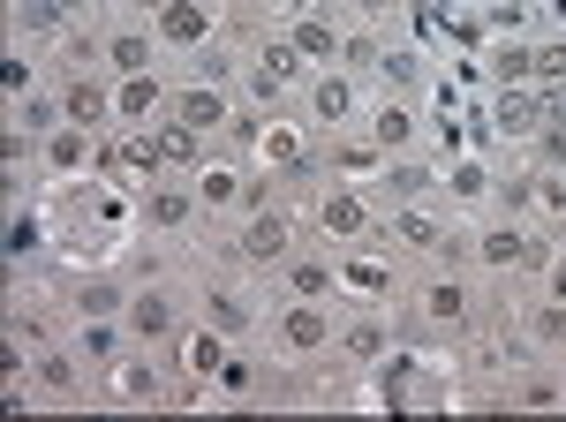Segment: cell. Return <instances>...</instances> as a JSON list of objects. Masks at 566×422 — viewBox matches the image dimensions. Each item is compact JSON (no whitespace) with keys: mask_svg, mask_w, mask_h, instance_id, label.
<instances>
[{"mask_svg":"<svg viewBox=\"0 0 566 422\" xmlns=\"http://www.w3.org/2000/svg\"><path fill=\"white\" fill-rule=\"evenodd\" d=\"M333 333H340V317H333V302H280L272 309V355L287 362V370H303V362H317L325 347H333Z\"/></svg>","mask_w":566,"mask_h":422,"instance_id":"1","label":"cell"},{"mask_svg":"<svg viewBox=\"0 0 566 422\" xmlns=\"http://www.w3.org/2000/svg\"><path fill=\"white\" fill-rule=\"evenodd\" d=\"M295 256V219L280 204H258L242 211V234H234V264L242 272H272V264H287Z\"/></svg>","mask_w":566,"mask_h":422,"instance_id":"2","label":"cell"},{"mask_svg":"<svg viewBox=\"0 0 566 422\" xmlns=\"http://www.w3.org/2000/svg\"><path fill=\"white\" fill-rule=\"evenodd\" d=\"M219 0H167L159 15H151V31H159V53H205L219 39Z\"/></svg>","mask_w":566,"mask_h":422,"instance_id":"3","label":"cell"},{"mask_svg":"<svg viewBox=\"0 0 566 422\" xmlns=\"http://www.w3.org/2000/svg\"><path fill=\"white\" fill-rule=\"evenodd\" d=\"M136 347H175L181 339V295L175 287H129V309H122Z\"/></svg>","mask_w":566,"mask_h":422,"instance_id":"4","label":"cell"},{"mask_svg":"<svg viewBox=\"0 0 566 422\" xmlns=\"http://www.w3.org/2000/svg\"><path fill=\"white\" fill-rule=\"evenodd\" d=\"M317 226H325L340 250L370 242V234H378V219H370V197H363V181H333V189L317 197Z\"/></svg>","mask_w":566,"mask_h":422,"instance_id":"5","label":"cell"},{"mask_svg":"<svg viewBox=\"0 0 566 422\" xmlns=\"http://www.w3.org/2000/svg\"><path fill=\"white\" fill-rule=\"evenodd\" d=\"M98 61H106L114 84H122V76H151V61H159V31H144V23H114V31L98 39Z\"/></svg>","mask_w":566,"mask_h":422,"instance_id":"6","label":"cell"},{"mask_svg":"<svg viewBox=\"0 0 566 422\" xmlns=\"http://www.w3.org/2000/svg\"><path fill=\"white\" fill-rule=\"evenodd\" d=\"M205 325H219L227 339L258 333V295H250V279H205Z\"/></svg>","mask_w":566,"mask_h":422,"instance_id":"7","label":"cell"},{"mask_svg":"<svg viewBox=\"0 0 566 422\" xmlns=\"http://www.w3.org/2000/svg\"><path fill=\"white\" fill-rule=\"evenodd\" d=\"M219 362H227V333H219V325H181V339H175V370L181 378L205 392V384L219 378Z\"/></svg>","mask_w":566,"mask_h":422,"instance_id":"8","label":"cell"},{"mask_svg":"<svg viewBox=\"0 0 566 422\" xmlns=\"http://www.w3.org/2000/svg\"><path fill=\"white\" fill-rule=\"evenodd\" d=\"M416 317H423L431 333H469V325H476V295H469V279H431L423 302H416Z\"/></svg>","mask_w":566,"mask_h":422,"instance_id":"9","label":"cell"},{"mask_svg":"<svg viewBox=\"0 0 566 422\" xmlns=\"http://www.w3.org/2000/svg\"><path fill=\"white\" fill-rule=\"evenodd\" d=\"M167 114H175L189 136H219V128L234 122V106H227V84H181Z\"/></svg>","mask_w":566,"mask_h":422,"instance_id":"10","label":"cell"},{"mask_svg":"<svg viewBox=\"0 0 566 422\" xmlns=\"http://www.w3.org/2000/svg\"><path fill=\"white\" fill-rule=\"evenodd\" d=\"M544 91L536 84H514V91H499V106H491V136H506V144H528L536 128H544Z\"/></svg>","mask_w":566,"mask_h":422,"instance_id":"11","label":"cell"},{"mask_svg":"<svg viewBox=\"0 0 566 422\" xmlns=\"http://www.w3.org/2000/svg\"><path fill=\"white\" fill-rule=\"evenodd\" d=\"M197 211H205V197H197V189H175V181H159V189H151V181H144V204H136V219H144L151 234H181Z\"/></svg>","mask_w":566,"mask_h":422,"instance_id":"12","label":"cell"},{"mask_svg":"<svg viewBox=\"0 0 566 422\" xmlns=\"http://www.w3.org/2000/svg\"><path fill=\"white\" fill-rule=\"evenodd\" d=\"M91 136H98V128H76V122H61L53 136H45V159H39V167H45L53 189H69V181L91 167Z\"/></svg>","mask_w":566,"mask_h":422,"instance_id":"13","label":"cell"},{"mask_svg":"<svg viewBox=\"0 0 566 422\" xmlns=\"http://www.w3.org/2000/svg\"><path fill=\"white\" fill-rule=\"evenodd\" d=\"M416 128H423V122H416V106H408V98H378V106L363 114V136H370L386 159H400V151L416 144Z\"/></svg>","mask_w":566,"mask_h":422,"instance_id":"14","label":"cell"},{"mask_svg":"<svg viewBox=\"0 0 566 422\" xmlns=\"http://www.w3.org/2000/svg\"><path fill=\"white\" fill-rule=\"evenodd\" d=\"M129 309V287L114 279V272H84V279H69V317L84 325V317H122Z\"/></svg>","mask_w":566,"mask_h":422,"instance_id":"15","label":"cell"},{"mask_svg":"<svg viewBox=\"0 0 566 422\" xmlns=\"http://www.w3.org/2000/svg\"><path fill=\"white\" fill-rule=\"evenodd\" d=\"M61 106L76 128H114V84L106 76H69L61 84Z\"/></svg>","mask_w":566,"mask_h":422,"instance_id":"16","label":"cell"},{"mask_svg":"<svg viewBox=\"0 0 566 422\" xmlns=\"http://www.w3.org/2000/svg\"><path fill=\"white\" fill-rule=\"evenodd\" d=\"M287 39H295V53H303L310 68H333V61H340V39H348V31H340L333 15H317V8H303V15L287 23Z\"/></svg>","mask_w":566,"mask_h":422,"instance_id":"17","label":"cell"},{"mask_svg":"<svg viewBox=\"0 0 566 422\" xmlns=\"http://www.w3.org/2000/svg\"><path fill=\"white\" fill-rule=\"evenodd\" d=\"M355 106H363V98H355V76H348V68H317V76H310V114H317L325 128H348Z\"/></svg>","mask_w":566,"mask_h":422,"instance_id":"18","label":"cell"},{"mask_svg":"<svg viewBox=\"0 0 566 422\" xmlns=\"http://www.w3.org/2000/svg\"><path fill=\"white\" fill-rule=\"evenodd\" d=\"M159 106H175V98L159 91V76H122V84H114V128H151Z\"/></svg>","mask_w":566,"mask_h":422,"instance_id":"19","label":"cell"},{"mask_svg":"<svg viewBox=\"0 0 566 422\" xmlns=\"http://www.w3.org/2000/svg\"><path fill=\"white\" fill-rule=\"evenodd\" d=\"M287 295L295 302H333L340 295V256H287Z\"/></svg>","mask_w":566,"mask_h":422,"instance_id":"20","label":"cell"},{"mask_svg":"<svg viewBox=\"0 0 566 422\" xmlns=\"http://www.w3.org/2000/svg\"><path fill=\"white\" fill-rule=\"evenodd\" d=\"M333 347L348 355V370H378V362H386V347H392V333H386V317H355V325L333 333Z\"/></svg>","mask_w":566,"mask_h":422,"instance_id":"21","label":"cell"},{"mask_svg":"<svg viewBox=\"0 0 566 422\" xmlns=\"http://www.w3.org/2000/svg\"><path fill=\"white\" fill-rule=\"evenodd\" d=\"M378 189H386L392 204H431V197H438V173L423 167V159H408V151H400V159H386Z\"/></svg>","mask_w":566,"mask_h":422,"instance_id":"22","label":"cell"},{"mask_svg":"<svg viewBox=\"0 0 566 422\" xmlns=\"http://www.w3.org/2000/svg\"><path fill=\"white\" fill-rule=\"evenodd\" d=\"M106 392H114L122 408H151V400H167V384H159V370H151L144 355L114 362V370H106Z\"/></svg>","mask_w":566,"mask_h":422,"instance_id":"23","label":"cell"},{"mask_svg":"<svg viewBox=\"0 0 566 422\" xmlns=\"http://www.w3.org/2000/svg\"><path fill=\"white\" fill-rule=\"evenodd\" d=\"M250 151H258L264 173H303V128H295V122H264Z\"/></svg>","mask_w":566,"mask_h":422,"instance_id":"24","label":"cell"},{"mask_svg":"<svg viewBox=\"0 0 566 422\" xmlns=\"http://www.w3.org/2000/svg\"><path fill=\"white\" fill-rule=\"evenodd\" d=\"M522 256H528V226H514V219L476 234V264H483V272H514Z\"/></svg>","mask_w":566,"mask_h":422,"instance_id":"25","label":"cell"},{"mask_svg":"<svg viewBox=\"0 0 566 422\" xmlns=\"http://www.w3.org/2000/svg\"><path fill=\"white\" fill-rule=\"evenodd\" d=\"M506 400H514V408H566V378L544 362V355H536V362H528V378L514 384Z\"/></svg>","mask_w":566,"mask_h":422,"instance_id":"26","label":"cell"},{"mask_svg":"<svg viewBox=\"0 0 566 422\" xmlns=\"http://www.w3.org/2000/svg\"><path fill=\"white\" fill-rule=\"evenodd\" d=\"M61 122H69L61 91H31V98H15V128H31V136H53Z\"/></svg>","mask_w":566,"mask_h":422,"instance_id":"27","label":"cell"},{"mask_svg":"<svg viewBox=\"0 0 566 422\" xmlns=\"http://www.w3.org/2000/svg\"><path fill=\"white\" fill-rule=\"evenodd\" d=\"M386 287H392V272H386V264H370V256H340V295L378 302Z\"/></svg>","mask_w":566,"mask_h":422,"instance_id":"28","label":"cell"},{"mask_svg":"<svg viewBox=\"0 0 566 422\" xmlns=\"http://www.w3.org/2000/svg\"><path fill=\"white\" fill-rule=\"evenodd\" d=\"M378 61H386V39H378V31H348V39H340V68H348V76H378Z\"/></svg>","mask_w":566,"mask_h":422,"instance_id":"29","label":"cell"},{"mask_svg":"<svg viewBox=\"0 0 566 422\" xmlns=\"http://www.w3.org/2000/svg\"><path fill=\"white\" fill-rule=\"evenodd\" d=\"M491 76H499V91L536 84V45H499V53H491Z\"/></svg>","mask_w":566,"mask_h":422,"instance_id":"30","label":"cell"},{"mask_svg":"<svg viewBox=\"0 0 566 422\" xmlns=\"http://www.w3.org/2000/svg\"><path fill=\"white\" fill-rule=\"evenodd\" d=\"M446 189H453V204H483V197H491V173H483L476 159H461V167H453V181H446Z\"/></svg>","mask_w":566,"mask_h":422,"instance_id":"31","label":"cell"},{"mask_svg":"<svg viewBox=\"0 0 566 422\" xmlns=\"http://www.w3.org/2000/svg\"><path fill=\"white\" fill-rule=\"evenodd\" d=\"M39 384L45 392H69L76 384V355H39Z\"/></svg>","mask_w":566,"mask_h":422,"instance_id":"32","label":"cell"},{"mask_svg":"<svg viewBox=\"0 0 566 422\" xmlns=\"http://www.w3.org/2000/svg\"><path fill=\"white\" fill-rule=\"evenodd\" d=\"M536 159L544 167H566V114H552V128H536Z\"/></svg>","mask_w":566,"mask_h":422,"instance_id":"33","label":"cell"},{"mask_svg":"<svg viewBox=\"0 0 566 422\" xmlns=\"http://www.w3.org/2000/svg\"><path fill=\"white\" fill-rule=\"evenodd\" d=\"M566 76V45H536V91L552 98V84Z\"/></svg>","mask_w":566,"mask_h":422,"instance_id":"34","label":"cell"},{"mask_svg":"<svg viewBox=\"0 0 566 422\" xmlns=\"http://www.w3.org/2000/svg\"><path fill=\"white\" fill-rule=\"evenodd\" d=\"M499 204H506L514 219H522V211L536 204V173H514V181H499Z\"/></svg>","mask_w":566,"mask_h":422,"instance_id":"35","label":"cell"},{"mask_svg":"<svg viewBox=\"0 0 566 422\" xmlns=\"http://www.w3.org/2000/svg\"><path fill=\"white\" fill-rule=\"evenodd\" d=\"M552 302H566V256H552Z\"/></svg>","mask_w":566,"mask_h":422,"instance_id":"36","label":"cell"},{"mask_svg":"<svg viewBox=\"0 0 566 422\" xmlns=\"http://www.w3.org/2000/svg\"><path fill=\"white\" fill-rule=\"evenodd\" d=\"M264 8H272V15H287V23H295V15H303L310 0H264Z\"/></svg>","mask_w":566,"mask_h":422,"instance_id":"37","label":"cell"},{"mask_svg":"<svg viewBox=\"0 0 566 422\" xmlns=\"http://www.w3.org/2000/svg\"><path fill=\"white\" fill-rule=\"evenodd\" d=\"M53 15H91V0H53Z\"/></svg>","mask_w":566,"mask_h":422,"instance_id":"38","label":"cell"},{"mask_svg":"<svg viewBox=\"0 0 566 422\" xmlns=\"http://www.w3.org/2000/svg\"><path fill=\"white\" fill-rule=\"evenodd\" d=\"M129 8H136V15H159V8H167V0H129Z\"/></svg>","mask_w":566,"mask_h":422,"instance_id":"39","label":"cell"}]
</instances>
